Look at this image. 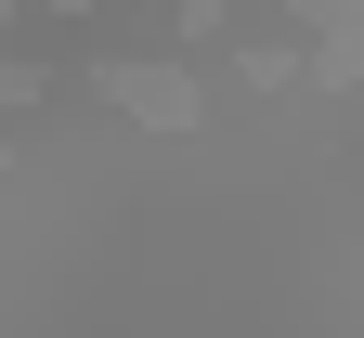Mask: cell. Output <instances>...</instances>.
Wrapping results in <instances>:
<instances>
[{
	"label": "cell",
	"instance_id": "cell-1",
	"mask_svg": "<svg viewBox=\"0 0 364 338\" xmlns=\"http://www.w3.org/2000/svg\"><path fill=\"white\" fill-rule=\"evenodd\" d=\"M105 105L117 117H144V130H196V78H169V65H105Z\"/></svg>",
	"mask_w": 364,
	"mask_h": 338
},
{
	"label": "cell",
	"instance_id": "cell-2",
	"mask_svg": "<svg viewBox=\"0 0 364 338\" xmlns=\"http://www.w3.org/2000/svg\"><path fill=\"white\" fill-rule=\"evenodd\" d=\"M26 91H39V78H26V65H0V117H14V105H26Z\"/></svg>",
	"mask_w": 364,
	"mask_h": 338
}]
</instances>
